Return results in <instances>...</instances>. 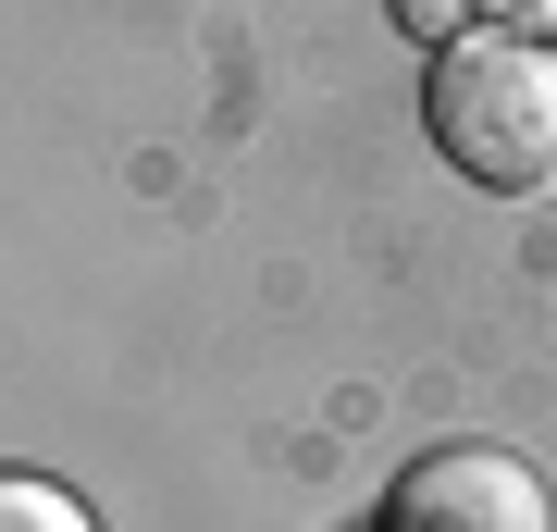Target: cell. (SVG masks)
<instances>
[{
    "label": "cell",
    "instance_id": "obj_1",
    "mask_svg": "<svg viewBox=\"0 0 557 532\" xmlns=\"http://www.w3.org/2000/svg\"><path fill=\"white\" fill-rule=\"evenodd\" d=\"M421 124L483 198H545L557 186V50L508 38V25L446 38L421 75Z\"/></svg>",
    "mask_w": 557,
    "mask_h": 532
},
{
    "label": "cell",
    "instance_id": "obj_2",
    "mask_svg": "<svg viewBox=\"0 0 557 532\" xmlns=\"http://www.w3.org/2000/svg\"><path fill=\"white\" fill-rule=\"evenodd\" d=\"M384 532H557V508H545L533 458H508V446H434V458L397 471Z\"/></svg>",
    "mask_w": 557,
    "mask_h": 532
},
{
    "label": "cell",
    "instance_id": "obj_3",
    "mask_svg": "<svg viewBox=\"0 0 557 532\" xmlns=\"http://www.w3.org/2000/svg\"><path fill=\"white\" fill-rule=\"evenodd\" d=\"M0 532H100V520H87V508H75V495H62V483L13 471V483H0Z\"/></svg>",
    "mask_w": 557,
    "mask_h": 532
},
{
    "label": "cell",
    "instance_id": "obj_4",
    "mask_svg": "<svg viewBox=\"0 0 557 532\" xmlns=\"http://www.w3.org/2000/svg\"><path fill=\"white\" fill-rule=\"evenodd\" d=\"M483 13H496L508 38H533V50H557V0H483Z\"/></svg>",
    "mask_w": 557,
    "mask_h": 532
},
{
    "label": "cell",
    "instance_id": "obj_5",
    "mask_svg": "<svg viewBox=\"0 0 557 532\" xmlns=\"http://www.w3.org/2000/svg\"><path fill=\"white\" fill-rule=\"evenodd\" d=\"M397 13H446V0H397Z\"/></svg>",
    "mask_w": 557,
    "mask_h": 532
}]
</instances>
